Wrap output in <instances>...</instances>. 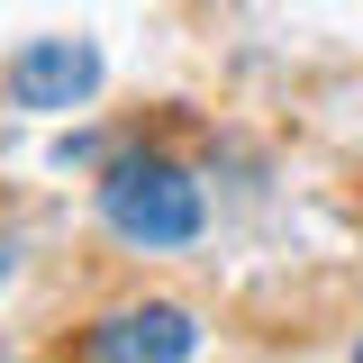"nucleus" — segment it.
Returning a JSON list of instances; mask_svg holds the SVG:
<instances>
[{
    "label": "nucleus",
    "mask_w": 363,
    "mask_h": 363,
    "mask_svg": "<svg viewBox=\"0 0 363 363\" xmlns=\"http://www.w3.org/2000/svg\"><path fill=\"white\" fill-rule=\"evenodd\" d=\"M100 218H109V236H128L145 255H173V245H191L209 227V200H200V182L182 173V164L128 155V164L100 173Z\"/></svg>",
    "instance_id": "obj_1"
},
{
    "label": "nucleus",
    "mask_w": 363,
    "mask_h": 363,
    "mask_svg": "<svg viewBox=\"0 0 363 363\" xmlns=\"http://www.w3.org/2000/svg\"><path fill=\"white\" fill-rule=\"evenodd\" d=\"M0 91H9V109H37V118L82 109L100 91V45L91 37H37V45H18L0 64Z\"/></svg>",
    "instance_id": "obj_2"
},
{
    "label": "nucleus",
    "mask_w": 363,
    "mask_h": 363,
    "mask_svg": "<svg viewBox=\"0 0 363 363\" xmlns=\"http://www.w3.org/2000/svg\"><path fill=\"white\" fill-rule=\"evenodd\" d=\"M200 354V318L173 300H136L91 327V363H191Z\"/></svg>",
    "instance_id": "obj_3"
},
{
    "label": "nucleus",
    "mask_w": 363,
    "mask_h": 363,
    "mask_svg": "<svg viewBox=\"0 0 363 363\" xmlns=\"http://www.w3.org/2000/svg\"><path fill=\"white\" fill-rule=\"evenodd\" d=\"M9 272H18V245H9V236H0V281H9Z\"/></svg>",
    "instance_id": "obj_4"
},
{
    "label": "nucleus",
    "mask_w": 363,
    "mask_h": 363,
    "mask_svg": "<svg viewBox=\"0 0 363 363\" xmlns=\"http://www.w3.org/2000/svg\"><path fill=\"white\" fill-rule=\"evenodd\" d=\"M354 363H363V336H354Z\"/></svg>",
    "instance_id": "obj_5"
},
{
    "label": "nucleus",
    "mask_w": 363,
    "mask_h": 363,
    "mask_svg": "<svg viewBox=\"0 0 363 363\" xmlns=\"http://www.w3.org/2000/svg\"><path fill=\"white\" fill-rule=\"evenodd\" d=\"M0 363H9V354H0Z\"/></svg>",
    "instance_id": "obj_6"
}]
</instances>
